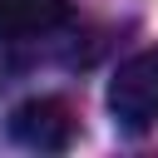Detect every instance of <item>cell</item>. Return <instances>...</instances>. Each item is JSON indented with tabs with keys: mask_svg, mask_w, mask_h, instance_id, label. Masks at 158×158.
<instances>
[{
	"mask_svg": "<svg viewBox=\"0 0 158 158\" xmlns=\"http://www.w3.org/2000/svg\"><path fill=\"white\" fill-rule=\"evenodd\" d=\"M74 25V0H0V40L30 44Z\"/></svg>",
	"mask_w": 158,
	"mask_h": 158,
	"instance_id": "cell-3",
	"label": "cell"
},
{
	"mask_svg": "<svg viewBox=\"0 0 158 158\" xmlns=\"http://www.w3.org/2000/svg\"><path fill=\"white\" fill-rule=\"evenodd\" d=\"M109 114L123 133H143L158 123V44L123 59L109 79Z\"/></svg>",
	"mask_w": 158,
	"mask_h": 158,
	"instance_id": "cell-1",
	"label": "cell"
},
{
	"mask_svg": "<svg viewBox=\"0 0 158 158\" xmlns=\"http://www.w3.org/2000/svg\"><path fill=\"white\" fill-rule=\"evenodd\" d=\"M10 138L20 143V148H30V153H64L69 143H74V133H79V118H74V109L64 104V99H54V94H35V99H25V104H15L10 109Z\"/></svg>",
	"mask_w": 158,
	"mask_h": 158,
	"instance_id": "cell-2",
	"label": "cell"
}]
</instances>
